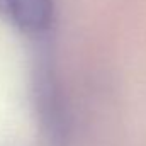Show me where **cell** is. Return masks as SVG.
Masks as SVG:
<instances>
[{
	"mask_svg": "<svg viewBox=\"0 0 146 146\" xmlns=\"http://www.w3.org/2000/svg\"><path fill=\"white\" fill-rule=\"evenodd\" d=\"M53 14V0H0V19L27 34L48 31Z\"/></svg>",
	"mask_w": 146,
	"mask_h": 146,
	"instance_id": "cell-1",
	"label": "cell"
}]
</instances>
